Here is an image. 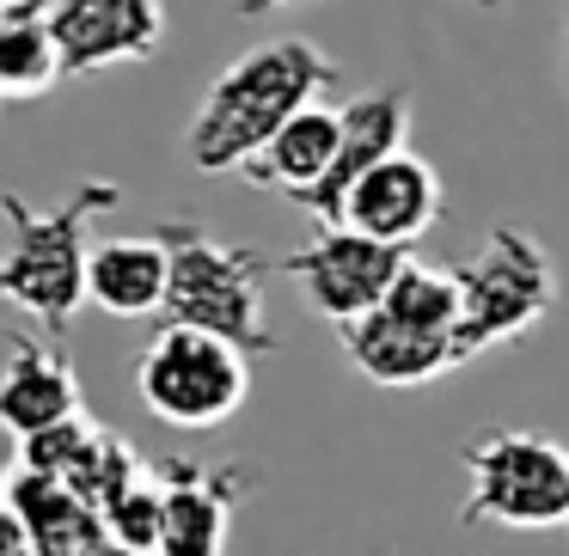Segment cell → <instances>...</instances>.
<instances>
[{
  "label": "cell",
  "instance_id": "1",
  "mask_svg": "<svg viewBox=\"0 0 569 556\" xmlns=\"http://www.w3.org/2000/svg\"><path fill=\"white\" fill-rule=\"evenodd\" d=\"M337 87V62L312 38H276L246 50L209 92H202L197 117L184 129V153L197 172H246L258 160L263 141L300 111V104L325 99Z\"/></svg>",
  "mask_w": 569,
  "mask_h": 556
},
{
  "label": "cell",
  "instance_id": "2",
  "mask_svg": "<svg viewBox=\"0 0 569 556\" xmlns=\"http://www.w3.org/2000/svg\"><path fill=\"white\" fill-rule=\"evenodd\" d=\"M123 184L117 178H87L68 202L56 209H31L26 196L0 202L7 221V251H0V294L13 300L19 312L50 324V336H62L74 324V312L87 306V270H92V245L87 226L92 214L117 209Z\"/></svg>",
  "mask_w": 569,
  "mask_h": 556
},
{
  "label": "cell",
  "instance_id": "3",
  "mask_svg": "<svg viewBox=\"0 0 569 556\" xmlns=\"http://www.w3.org/2000/svg\"><path fill=\"white\" fill-rule=\"evenodd\" d=\"M160 233L172 245V287H166L160 319L221 331L246 355H276V324L263 306V275H276V257L227 245L197 221H166Z\"/></svg>",
  "mask_w": 569,
  "mask_h": 556
},
{
  "label": "cell",
  "instance_id": "4",
  "mask_svg": "<svg viewBox=\"0 0 569 556\" xmlns=\"http://www.w3.org/2000/svg\"><path fill=\"white\" fill-rule=\"evenodd\" d=\"M136 392L166 428H190V434L221 428L251 397V355L239 343H227L221 331L160 319V331H153L148 355L136 367Z\"/></svg>",
  "mask_w": 569,
  "mask_h": 556
},
{
  "label": "cell",
  "instance_id": "5",
  "mask_svg": "<svg viewBox=\"0 0 569 556\" xmlns=\"http://www.w3.org/2000/svg\"><path fill=\"white\" fill-rule=\"evenodd\" d=\"M466 526L502 532H557L569 526V453L545 434L496 428L466 446Z\"/></svg>",
  "mask_w": 569,
  "mask_h": 556
},
{
  "label": "cell",
  "instance_id": "6",
  "mask_svg": "<svg viewBox=\"0 0 569 556\" xmlns=\"http://www.w3.org/2000/svg\"><path fill=\"white\" fill-rule=\"evenodd\" d=\"M459 287H466V312H459V348L466 361L490 355V348L527 336L532 324L551 312L557 300V263L539 239L520 226H490L478 257L459 263Z\"/></svg>",
  "mask_w": 569,
  "mask_h": 556
},
{
  "label": "cell",
  "instance_id": "7",
  "mask_svg": "<svg viewBox=\"0 0 569 556\" xmlns=\"http://www.w3.org/2000/svg\"><path fill=\"white\" fill-rule=\"evenodd\" d=\"M405 257H410V245L373 239V233H361V226H319V239H312L307 251H295V257H276V275L300 282L307 306L343 331L349 319L373 312L386 294H392Z\"/></svg>",
  "mask_w": 569,
  "mask_h": 556
},
{
  "label": "cell",
  "instance_id": "8",
  "mask_svg": "<svg viewBox=\"0 0 569 556\" xmlns=\"http://www.w3.org/2000/svg\"><path fill=\"white\" fill-rule=\"evenodd\" d=\"M0 550L7 556H31V550L99 556V550H117V538H111L104 507L87 502L68 477L13 458L7 489H0Z\"/></svg>",
  "mask_w": 569,
  "mask_h": 556
},
{
  "label": "cell",
  "instance_id": "9",
  "mask_svg": "<svg viewBox=\"0 0 569 556\" xmlns=\"http://www.w3.org/2000/svg\"><path fill=\"white\" fill-rule=\"evenodd\" d=\"M50 26L62 38L68 74H99L160 50L166 0H50Z\"/></svg>",
  "mask_w": 569,
  "mask_h": 556
},
{
  "label": "cell",
  "instance_id": "10",
  "mask_svg": "<svg viewBox=\"0 0 569 556\" xmlns=\"http://www.w3.org/2000/svg\"><path fill=\"white\" fill-rule=\"evenodd\" d=\"M343 355L356 361V373H368L373 385H392V392H417V385H435L441 373L466 367L459 336L422 331V324L398 319L386 306L343 324Z\"/></svg>",
  "mask_w": 569,
  "mask_h": 556
},
{
  "label": "cell",
  "instance_id": "11",
  "mask_svg": "<svg viewBox=\"0 0 569 556\" xmlns=\"http://www.w3.org/2000/svg\"><path fill=\"white\" fill-rule=\"evenodd\" d=\"M435 221H441V178L410 148L368 165L356 178V190L343 196V226H361V233L392 239V245H417Z\"/></svg>",
  "mask_w": 569,
  "mask_h": 556
},
{
  "label": "cell",
  "instance_id": "12",
  "mask_svg": "<svg viewBox=\"0 0 569 556\" xmlns=\"http://www.w3.org/2000/svg\"><path fill=\"white\" fill-rule=\"evenodd\" d=\"M410 141V87H373L343 99V148L337 165L325 172V184L307 196L319 226H343V196L356 190V178L368 165H380L386 153H398Z\"/></svg>",
  "mask_w": 569,
  "mask_h": 556
},
{
  "label": "cell",
  "instance_id": "13",
  "mask_svg": "<svg viewBox=\"0 0 569 556\" xmlns=\"http://www.w3.org/2000/svg\"><path fill=\"white\" fill-rule=\"evenodd\" d=\"M337 148H343V104L312 99L263 141L258 160H246V178L258 190H282V196L307 202L325 184V172L337 165Z\"/></svg>",
  "mask_w": 569,
  "mask_h": 556
},
{
  "label": "cell",
  "instance_id": "14",
  "mask_svg": "<svg viewBox=\"0 0 569 556\" xmlns=\"http://www.w3.org/2000/svg\"><path fill=\"white\" fill-rule=\"evenodd\" d=\"M251 489L239 465L202 471V465H166V556H214L233 532V507Z\"/></svg>",
  "mask_w": 569,
  "mask_h": 556
},
{
  "label": "cell",
  "instance_id": "15",
  "mask_svg": "<svg viewBox=\"0 0 569 556\" xmlns=\"http://www.w3.org/2000/svg\"><path fill=\"white\" fill-rule=\"evenodd\" d=\"M80 410V380L68 367L62 348L31 343V336H7V373H0V422L7 434H38L50 422Z\"/></svg>",
  "mask_w": 569,
  "mask_h": 556
},
{
  "label": "cell",
  "instance_id": "16",
  "mask_svg": "<svg viewBox=\"0 0 569 556\" xmlns=\"http://www.w3.org/2000/svg\"><path fill=\"white\" fill-rule=\"evenodd\" d=\"M166 287H172V245L153 239H99L87 270V294L111 319H160Z\"/></svg>",
  "mask_w": 569,
  "mask_h": 556
},
{
  "label": "cell",
  "instance_id": "17",
  "mask_svg": "<svg viewBox=\"0 0 569 556\" xmlns=\"http://www.w3.org/2000/svg\"><path fill=\"white\" fill-rule=\"evenodd\" d=\"M56 80H68V55L50 26V7L7 0L0 7V92L13 104H26V99H43Z\"/></svg>",
  "mask_w": 569,
  "mask_h": 556
},
{
  "label": "cell",
  "instance_id": "18",
  "mask_svg": "<svg viewBox=\"0 0 569 556\" xmlns=\"http://www.w3.org/2000/svg\"><path fill=\"white\" fill-rule=\"evenodd\" d=\"M386 312H398V319L422 324V331H447L459 336V312H466V287H459V270H441V263H417L405 257V270H398L392 294L380 300Z\"/></svg>",
  "mask_w": 569,
  "mask_h": 556
},
{
  "label": "cell",
  "instance_id": "19",
  "mask_svg": "<svg viewBox=\"0 0 569 556\" xmlns=\"http://www.w3.org/2000/svg\"><path fill=\"white\" fill-rule=\"evenodd\" d=\"M104 434H111V428H99V422H92L87 410H74V416L50 422V428H38V434H19V465L56 471V477L74 483L80 471H87L92 458H99Z\"/></svg>",
  "mask_w": 569,
  "mask_h": 556
},
{
  "label": "cell",
  "instance_id": "20",
  "mask_svg": "<svg viewBox=\"0 0 569 556\" xmlns=\"http://www.w3.org/2000/svg\"><path fill=\"white\" fill-rule=\"evenodd\" d=\"M111 538L117 550H136V556H166V471H148L136 489H123L111 507Z\"/></svg>",
  "mask_w": 569,
  "mask_h": 556
},
{
  "label": "cell",
  "instance_id": "21",
  "mask_svg": "<svg viewBox=\"0 0 569 556\" xmlns=\"http://www.w3.org/2000/svg\"><path fill=\"white\" fill-rule=\"evenodd\" d=\"M282 7H295V0H233V13H246V19H270Z\"/></svg>",
  "mask_w": 569,
  "mask_h": 556
},
{
  "label": "cell",
  "instance_id": "22",
  "mask_svg": "<svg viewBox=\"0 0 569 556\" xmlns=\"http://www.w3.org/2000/svg\"><path fill=\"white\" fill-rule=\"evenodd\" d=\"M471 7H478V13H496V7H502V0H471Z\"/></svg>",
  "mask_w": 569,
  "mask_h": 556
},
{
  "label": "cell",
  "instance_id": "23",
  "mask_svg": "<svg viewBox=\"0 0 569 556\" xmlns=\"http://www.w3.org/2000/svg\"><path fill=\"white\" fill-rule=\"evenodd\" d=\"M563 80H569V26H563Z\"/></svg>",
  "mask_w": 569,
  "mask_h": 556
}]
</instances>
